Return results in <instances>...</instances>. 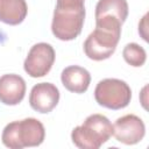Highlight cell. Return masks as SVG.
I'll return each instance as SVG.
<instances>
[{
  "label": "cell",
  "instance_id": "4",
  "mask_svg": "<svg viewBox=\"0 0 149 149\" xmlns=\"http://www.w3.org/2000/svg\"><path fill=\"white\" fill-rule=\"evenodd\" d=\"M113 135V125L102 114L88 115L80 126L72 129L71 140L80 149H98Z\"/></svg>",
  "mask_w": 149,
  "mask_h": 149
},
{
  "label": "cell",
  "instance_id": "13",
  "mask_svg": "<svg viewBox=\"0 0 149 149\" xmlns=\"http://www.w3.org/2000/svg\"><path fill=\"white\" fill-rule=\"evenodd\" d=\"M122 56L126 63L134 68H140L146 63L147 52L146 50L139 45L137 43H128L122 50Z\"/></svg>",
  "mask_w": 149,
  "mask_h": 149
},
{
  "label": "cell",
  "instance_id": "12",
  "mask_svg": "<svg viewBox=\"0 0 149 149\" xmlns=\"http://www.w3.org/2000/svg\"><path fill=\"white\" fill-rule=\"evenodd\" d=\"M28 7L26 0H0V21L17 26L26 19Z\"/></svg>",
  "mask_w": 149,
  "mask_h": 149
},
{
  "label": "cell",
  "instance_id": "7",
  "mask_svg": "<svg viewBox=\"0 0 149 149\" xmlns=\"http://www.w3.org/2000/svg\"><path fill=\"white\" fill-rule=\"evenodd\" d=\"M146 134V126L141 118L135 114H126L113 125V135L116 141L132 146L139 143Z\"/></svg>",
  "mask_w": 149,
  "mask_h": 149
},
{
  "label": "cell",
  "instance_id": "8",
  "mask_svg": "<svg viewBox=\"0 0 149 149\" xmlns=\"http://www.w3.org/2000/svg\"><path fill=\"white\" fill-rule=\"evenodd\" d=\"M59 101V91L51 83H38L33 86L29 94L30 107L42 114L50 113Z\"/></svg>",
  "mask_w": 149,
  "mask_h": 149
},
{
  "label": "cell",
  "instance_id": "9",
  "mask_svg": "<svg viewBox=\"0 0 149 149\" xmlns=\"http://www.w3.org/2000/svg\"><path fill=\"white\" fill-rule=\"evenodd\" d=\"M24 94L26 81L21 76L9 73L0 77V102L15 106L23 100Z\"/></svg>",
  "mask_w": 149,
  "mask_h": 149
},
{
  "label": "cell",
  "instance_id": "3",
  "mask_svg": "<svg viewBox=\"0 0 149 149\" xmlns=\"http://www.w3.org/2000/svg\"><path fill=\"white\" fill-rule=\"evenodd\" d=\"M45 129L43 123L35 118H26L6 125L2 130V143L10 149L37 147L43 143Z\"/></svg>",
  "mask_w": 149,
  "mask_h": 149
},
{
  "label": "cell",
  "instance_id": "11",
  "mask_svg": "<svg viewBox=\"0 0 149 149\" xmlns=\"http://www.w3.org/2000/svg\"><path fill=\"white\" fill-rule=\"evenodd\" d=\"M95 21H116L121 24L128 16L127 0H99L95 6Z\"/></svg>",
  "mask_w": 149,
  "mask_h": 149
},
{
  "label": "cell",
  "instance_id": "10",
  "mask_svg": "<svg viewBox=\"0 0 149 149\" xmlns=\"http://www.w3.org/2000/svg\"><path fill=\"white\" fill-rule=\"evenodd\" d=\"M61 80L68 91L80 94L87 91L91 83V74L79 65H70L62 71Z\"/></svg>",
  "mask_w": 149,
  "mask_h": 149
},
{
  "label": "cell",
  "instance_id": "5",
  "mask_svg": "<svg viewBox=\"0 0 149 149\" xmlns=\"http://www.w3.org/2000/svg\"><path fill=\"white\" fill-rule=\"evenodd\" d=\"M94 98L100 106L116 111L129 105L132 90L129 85L121 79L105 78L97 84Z\"/></svg>",
  "mask_w": 149,
  "mask_h": 149
},
{
  "label": "cell",
  "instance_id": "1",
  "mask_svg": "<svg viewBox=\"0 0 149 149\" xmlns=\"http://www.w3.org/2000/svg\"><path fill=\"white\" fill-rule=\"evenodd\" d=\"M84 20L85 0H57L51 31L61 41H72L81 33Z\"/></svg>",
  "mask_w": 149,
  "mask_h": 149
},
{
  "label": "cell",
  "instance_id": "6",
  "mask_svg": "<svg viewBox=\"0 0 149 149\" xmlns=\"http://www.w3.org/2000/svg\"><path fill=\"white\" fill-rule=\"evenodd\" d=\"M55 57V50L49 43H36L31 47L24 59V71L33 78L44 77L51 70Z\"/></svg>",
  "mask_w": 149,
  "mask_h": 149
},
{
  "label": "cell",
  "instance_id": "2",
  "mask_svg": "<svg viewBox=\"0 0 149 149\" xmlns=\"http://www.w3.org/2000/svg\"><path fill=\"white\" fill-rule=\"evenodd\" d=\"M121 23L115 21H95V29L84 42L85 55L93 61L109 58L120 41Z\"/></svg>",
  "mask_w": 149,
  "mask_h": 149
}]
</instances>
